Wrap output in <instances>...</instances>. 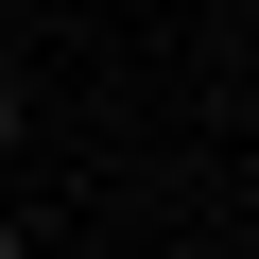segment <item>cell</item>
<instances>
[{"mask_svg":"<svg viewBox=\"0 0 259 259\" xmlns=\"http://www.w3.org/2000/svg\"><path fill=\"white\" fill-rule=\"evenodd\" d=\"M18 139H35V87H18V69H0V156H18Z\"/></svg>","mask_w":259,"mask_h":259,"instance_id":"obj_1","label":"cell"},{"mask_svg":"<svg viewBox=\"0 0 259 259\" xmlns=\"http://www.w3.org/2000/svg\"><path fill=\"white\" fill-rule=\"evenodd\" d=\"M0 259H52V242H35V225H18V207H0Z\"/></svg>","mask_w":259,"mask_h":259,"instance_id":"obj_2","label":"cell"}]
</instances>
